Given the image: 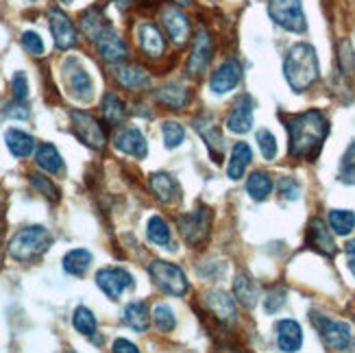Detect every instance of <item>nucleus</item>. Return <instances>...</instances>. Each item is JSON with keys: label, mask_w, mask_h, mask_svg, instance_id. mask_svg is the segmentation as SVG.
Here are the masks:
<instances>
[{"label": "nucleus", "mask_w": 355, "mask_h": 353, "mask_svg": "<svg viewBox=\"0 0 355 353\" xmlns=\"http://www.w3.org/2000/svg\"><path fill=\"white\" fill-rule=\"evenodd\" d=\"M286 131H288V153L295 160L314 162L322 144L329 135V120L320 110H310L303 114L288 116Z\"/></svg>", "instance_id": "f257e3e1"}, {"label": "nucleus", "mask_w": 355, "mask_h": 353, "mask_svg": "<svg viewBox=\"0 0 355 353\" xmlns=\"http://www.w3.org/2000/svg\"><path fill=\"white\" fill-rule=\"evenodd\" d=\"M284 76L292 92H305L307 87H312L318 76H320V66H318V55L316 49L307 42H299L295 46H290V51L284 59Z\"/></svg>", "instance_id": "f03ea898"}, {"label": "nucleus", "mask_w": 355, "mask_h": 353, "mask_svg": "<svg viewBox=\"0 0 355 353\" xmlns=\"http://www.w3.org/2000/svg\"><path fill=\"white\" fill-rule=\"evenodd\" d=\"M51 244L53 236L49 229L42 225H28L13 234L7 244V253L15 262H35L51 249Z\"/></svg>", "instance_id": "7ed1b4c3"}, {"label": "nucleus", "mask_w": 355, "mask_h": 353, "mask_svg": "<svg viewBox=\"0 0 355 353\" xmlns=\"http://www.w3.org/2000/svg\"><path fill=\"white\" fill-rule=\"evenodd\" d=\"M211 209L205 205H198L192 212L181 214L177 218V229L190 247H203L211 236Z\"/></svg>", "instance_id": "20e7f679"}, {"label": "nucleus", "mask_w": 355, "mask_h": 353, "mask_svg": "<svg viewBox=\"0 0 355 353\" xmlns=\"http://www.w3.org/2000/svg\"><path fill=\"white\" fill-rule=\"evenodd\" d=\"M310 318L320 336V341L325 343V347L334 351H347L349 347H353L355 336H353L351 323H347V320H336L329 316H322L318 312H312Z\"/></svg>", "instance_id": "39448f33"}, {"label": "nucleus", "mask_w": 355, "mask_h": 353, "mask_svg": "<svg viewBox=\"0 0 355 353\" xmlns=\"http://www.w3.org/2000/svg\"><path fill=\"white\" fill-rule=\"evenodd\" d=\"M148 275H150L153 284H155L162 293L171 295V297H185V293L190 290V282L185 277V273L173 262L153 259L148 264Z\"/></svg>", "instance_id": "423d86ee"}, {"label": "nucleus", "mask_w": 355, "mask_h": 353, "mask_svg": "<svg viewBox=\"0 0 355 353\" xmlns=\"http://www.w3.org/2000/svg\"><path fill=\"white\" fill-rule=\"evenodd\" d=\"M268 15L277 26L290 31V33H305L307 31L301 0H268Z\"/></svg>", "instance_id": "0eeeda50"}, {"label": "nucleus", "mask_w": 355, "mask_h": 353, "mask_svg": "<svg viewBox=\"0 0 355 353\" xmlns=\"http://www.w3.org/2000/svg\"><path fill=\"white\" fill-rule=\"evenodd\" d=\"M96 286L103 290V293L107 295V299L112 301H118L122 297V293L125 290H131L135 288V279L133 275L125 268L120 266H107V268H101L96 273Z\"/></svg>", "instance_id": "6e6552de"}, {"label": "nucleus", "mask_w": 355, "mask_h": 353, "mask_svg": "<svg viewBox=\"0 0 355 353\" xmlns=\"http://www.w3.org/2000/svg\"><path fill=\"white\" fill-rule=\"evenodd\" d=\"M72 127H74V133L76 137L89 148H96L101 150L105 144H107V133L103 129L101 122L94 118V116H89L87 112H72Z\"/></svg>", "instance_id": "1a4fd4ad"}, {"label": "nucleus", "mask_w": 355, "mask_h": 353, "mask_svg": "<svg viewBox=\"0 0 355 353\" xmlns=\"http://www.w3.org/2000/svg\"><path fill=\"white\" fill-rule=\"evenodd\" d=\"M203 303L220 325H234L238 320L236 299L231 297L229 293H225V290H220V288L207 290V293L203 295Z\"/></svg>", "instance_id": "9d476101"}, {"label": "nucleus", "mask_w": 355, "mask_h": 353, "mask_svg": "<svg viewBox=\"0 0 355 353\" xmlns=\"http://www.w3.org/2000/svg\"><path fill=\"white\" fill-rule=\"evenodd\" d=\"M64 72H66V85L76 101L87 103L92 96H94V83H92V76L87 74V70L79 64V61L68 59L66 66H64Z\"/></svg>", "instance_id": "9b49d317"}, {"label": "nucleus", "mask_w": 355, "mask_h": 353, "mask_svg": "<svg viewBox=\"0 0 355 353\" xmlns=\"http://www.w3.org/2000/svg\"><path fill=\"white\" fill-rule=\"evenodd\" d=\"M253 110H255V101L251 94H240L238 101L231 107V112L227 116V129L231 133L244 135L253 129Z\"/></svg>", "instance_id": "f8f14e48"}, {"label": "nucleus", "mask_w": 355, "mask_h": 353, "mask_svg": "<svg viewBox=\"0 0 355 353\" xmlns=\"http://www.w3.org/2000/svg\"><path fill=\"white\" fill-rule=\"evenodd\" d=\"M194 129L198 131V135L203 137L205 144H207V150L211 153L214 162H220L223 160V150H225V137L216 125V120L211 114H200L192 120Z\"/></svg>", "instance_id": "ddd939ff"}, {"label": "nucleus", "mask_w": 355, "mask_h": 353, "mask_svg": "<svg viewBox=\"0 0 355 353\" xmlns=\"http://www.w3.org/2000/svg\"><path fill=\"white\" fill-rule=\"evenodd\" d=\"M305 242H307V247L318 251L320 255L334 257L338 253L336 240L331 236V229H329V225H325V221H322V218H312L310 221V225H307V234H305Z\"/></svg>", "instance_id": "4468645a"}, {"label": "nucleus", "mask_w": 355, "mask_h": 353, "mask_svg": "<svg viewBox=\"0 0 355 353\" xmlns=\"http://www.w3.org/2000/svg\"><path fill=\"white\" fill-rule=\"evenodd\" d=\"M49 24H51V33L55 37V46L59 51H70L72 46H76V28L64 11L57 7L51 9Z\"/></svg>", "instance_id": "2eb2a0df"}, {"label": "nucleus", "mask_w": 355, "mask_h": 353, "mask_svg": "<svg viewBox=\"0 0 355 353\" xmlns=\"http://www.w3.org/2000/svg\"><path fill=\"white\" fill-rule=\"evenodd\" d=\"M242 81V66L236 59H227L216 68V72L209 79V89L214 94H229L231 89H236Z\"/></svg>", "instance_id": "dca6fc26"}, {"label": "nucleus", "mask_w": 355, "mask_h": 353, "mask_svg": "<svg viewBox=\"0 0 355 353\" xmlns=\"http://www.w3.org/2000/svg\"><path fill=\"white\" fill-rule=\"evenodd\" d=\"M209 59H211V37H209V31L207 28H198L196 37H194V44H192V53L188 57V74L190 76H200L207 70Z\"/></svg>", "instance_id": "f3484780"}, {"label": "nucleus", "mask_w": 355, "mask_h": 353, "mask_svg": "<svg viewBox=\"0 0 355 353\" xmlns=\"http://www.w3.org/2000/svg\"><path fill=\"white\" fill-rule=\"evenodd\" d=\"M114 144L118 150L127 153V155H131L135 160H144L148 155L146 137L137 127H122L114 137Z\"/></svg>", "instance_id": "a211bd4d"}, {"label": "nucleus", "mask_w": 355, "mask_h": 353, "mask_svg": "<svg viewBox=\"0 0 355 353\" xmlns=\"http://www.w3.org/2000/svg\"><path fill=\"white\" fill-rule=\"evenodd\" d=\"M96 49H98V55L103 57V61L107 64H122L127 57H129V49L125 40H122L114 28H107L105 33L96 40Z\"/></svg>", "instance_id": "6ab92c4d"}, {"label": "nucleus", "mask_w": 355, "mask_h": 353, "mask_svg": "<svg viewBox=\"0 0 355 353\" xmlns=\"http://www.w3.org/2000/svg\"><path fill=\"white\" fill-rule=\"evenodd\" d=\"M275 338L284 353H297L303 347V329L295 318H282L275 325Z\"/></svg>", "instance_id": "aec40b11"}, {"label": "nucleus", "mask_w": 355, "mask_h": 353, "mask_svg": "<svg viewBox=\"0 0 355 353\" xmlns=\"http://www.w3.org/2000/svg\"><path fill=\"white\" fill-rule=\"evenodd\" d=\"M162 22L175 44H185L190 40V20L179 7H166L162 11Z\"/></svg>", "instance_id": "412c9836"}, {"label": "nucleus", "mask_w": 355, "mask_h": 353, "mask_svg": "<svg viewBox=\"0 0 355 353\" xmlns=\"http://www.w3.org/2000/svg\"><path fill=\"white\" fill-rule=\"evenodd\" d=\"M148 188H150L153 196H155L159 203H166V205L177 203L181 198V188H179L177 179L168 173H153L148 179Z\"/></svg>", "instance_id": "4be33fe9"}, {"label": "nucleus", "mask_w": 355, "mask_h": 353, "mask_svg": "<svg viewBox=\"0 0 355 353\" xmlns=\"http://www.w3.org/2000/svg\"><path fill=\"white\" fill-rule=\"evenodd\" d=\"M137 42H140V49L148 57H162L166 51V40L162 31L153 22H142L137 26Z\"/></svg>", "instance_id": "5701e85b"}, {"label": "nucleus", "mask_w": 355, "mask_h": 353, "mask_svg": "<svg viewBox=\"0 0 355 353\" xmlns=\"http://www.w3.org/2000/svg\"><path fill=\"white\" fill-rule=\"evenodd\" d=\"M234 299L246 310H253L259 301V286L251 279V275L238 273L234 277Z\"/></svg>", "instance_id": "b1692460"}, {"label": "nucleus", "mask_w": 355, "mask_h": 353, "mask_svg": "<svg viewBox=\"0 0 355 353\" xmlns=\"http://www.w3.org/2000/svg\"><path fill=\"white\" fill-rule=\"evenodd\" d=\"M253 162V150L246 142H236L234 148H231V157H229V166H227V175L229 179H242L244 177V171L251 166Z\"/></svg>", "instance_id": "393cba45"}, {"label": "nucleus", "mask_w": 355, "mask_h": 353, "mask_svg": "<svg viewBox=\"0 0 355 353\" xmlns=\"http://www.w3.org/2000/svg\"><path fill=\"white\" fill-rule=\"evenodd\" d=\"M122 320L133 332H146L150 325V310L144 301H131L122 310Z\"/></svg>", "instance_id": "a878e982"}, {"label": "nucleus", "mask_w": 355, "mask_h": 353, "mask_svg": "<svg viewBox=\"0 0 355 353\" xmlns=\"http://www.w3.org/2000/svg\"><path fill=\"white\" fill-rule=\"evenodd\" d=\"M5 142H7V148L11 150V155L18 160L28 157L31 153L35 150V137L20 131V129H9L5 133Z\"/></svg>", "instance_id": "bb28decb"}, {"label": "nucleus", "mask_w": 355, "mask_h": 353, "mask_svg": "<svg viewBox=\"0 0 355 353\" xmlns=\"http://www.w3.org/2000/svg\"><path fill=\"white\" fill-rule=\"evenodd\" d=\"M107 28H112V24L105 18V13L98 7H92L81 15V31L92 42H96Z\"/></svg>", "instance_id": "cd10ccee"}, {"label": "nucleus", "mask_w": 355, "mask_h": 353, "mask_svg": "<svg viewBox=\"0 0 355 353\" xmlns=\"http://www.w3.org/2000/svg\"><path fill=\"white\" fill-rule=\"evenodd\" d=\"M116 81L127 87V89H142L148 85V72L142 68V66H135V64H129V66H120L116 68Z\"/></svg>", "instance_id": "c85d7f7f"}, {"label": "nucleus", "mask_w": 355, "mask_h": 353, "mask_svg": "<svg viewBox=\"0 0 355 353\" xmlns=\"http://www.w3.org/2000/svg\"><path fill=\"white\" fill-rule=\"evenodd\" d=\"M272 188H275V181L264 171H255V173L249 175V179H246V192H249V196L257 203L266 201V198L270 196V192H272Z\"/></svg>", "instance_id": "c756f323"}, {"label": "nucleus", "mask_w": 355, "mask_h": 353, "mask_svg": "<svg viewBox=\"0 0 355 353\" xmlns=\"http://www.w3.org/2000/svg\"><path fill=\"white\" fill-rule=\"evenodd\" d=\"M155 98L162 105L171 107V110H181V107H185V103L190 101V89L181 83H168V85L157 89Z\"/></svg>", "instance_id": "7c9ffc66"}, {"label": "nucleus", "mask_w": 355, "mask_h": 353, "mask_svg": "<svg viewBox=\"0 0 355 353\" xmlns=\"http://www.w3.org/2000/svg\"><path fill=\"white\" fill-rule=\"evenodd\" d=\"M94 262V255H92L87 249H72L64 255L61 264H64V270L68 275H74V277H83L87 273V268Z\"/></svg>", "instance_id": "2f4dec72"}, {"label": "nucleus", "mask_w": 355, "mask_h": 353, "mask_svg": "<svg viewBox=\"0 0 355 353\" xmlns=\"http://www.w3.org/2000/svg\"><path fill=\"white\" fill-rule=\"evenodd\" d=\"M35 162L42 168L44 173H51V175H59L64 171V160H61L59 150L55 148V144L51 142H44L40 144L37 153H35Z\"/></svg>", "instance_id": "473e14b6"}, {"label": "nucleus", "mask_w": 355, "mask_h": 353, "mask_svg": "<svg viewBox=\"0 0 355 353\" xmlns=\"http://www.w3.org/2000/svg\"><path fill=\"white\" fill-rule=\"evenodd\" d=\"M146 236L153 244H157V247H164V249H175L173 247V232L168 223L162 218V216H150L148 223H146Z\"/></svg>", "instance_id": "72a5a7b5"}, {"label": "nucleus", "mask_w": 355, "mask_h": 353, "mask_svg": "<svg viewBox=\"0 0 355 353\" xmlns=\"http://www.w3.org/2000/svg\"><path fill=\"white\" fill-rule=\"evenodd\" d=\"M101 110H103V116L110 125H120V122L127 118V107L118 94H114V92H107L105 94Z\"/></svg>", "instance_id": "f704fd0d"}, {"label": "nucleus", "mask_w": 355, "mask_h": 353, "mask_svg": "<svg viewBox=\"0 0 355 353\" xmlns=\"http://www.w3.org/2000/svg\"><path fill=\"white\" fill-rule=\"evenodd\" d=\"M72 325H74V329L79 332L81 336H85V338H94L96 329H98L94 312H92L89 308H85V305H79V308L74 310V314H72Z\"/></svg>", "instance_id": "c9c22d12"}, {"label": "nucleus", "mask_w": 355, "mask_h": 353, "mask_svg": "<svg viewBox=\"0 0 355 353\" xmlns=\"http://www.w3.org/2000/svg\"><path fill=\"white\" fill-rule=\"evenodd\" d=\"M329 229L336 236H349L355 229V212L331 209L329 212Z\"/></svg>", "instance_id": "e433bc0d"}, {"label": "nucleus", "mask_w": 355, "mask_h": 353, "mask_svg": "<svg viewBox=\"0 0 355 353\" xmlns=\"http://www.w3.org/2000/svg\"><path fill=\"white\" fill-rule=\"evenodd\" d=\"M153 323L157 325V329H159V332L171 334V332L177 327V316H175V310H173L168 303H159V305H155V310H153Z\"/></svg>", "instance_id": "4c0bfd02"}, {"label": "nucleus", "mask_w": 355, "mask_h": 353, "mask_svg": "<svg viewBox=\"0 0 355 353\" xmlns=\"http://www.w3.org/2000/svg\"><path fill=\"white\" fill-rule=\"evenodd\" d=\"M162 135H164V146L166 148H179L185 140V127L177 120H166L162 125Z\"/></svg>", "instance_id": "58836bf2"}, {"label": "nucleus", "mask_w": 355, "mask_h": 353, "mask_svg": "<svg viewBox=\"0 0 355 353\" xmlns=\"http://www.w3.org/2000/svg\"><path fill=\"white\" fill-rule=\"evenodd\" d=\"M28 181H31V186H33L42 196H46L49 198L51 203H57L59 198H61V194H59V188L55 186V183L49 179V177H44V175H37V173H33V175H28Z\"/></svg>", "instance_id": "ea45409f"}, {"label": "nucleus", "mask_w": 355, "mask_h": 353, "mask_svg": "<svg viewBox=\"0 0 355 353\" xmlns=\"http://www.w3.org/2000/svg\"><path fill=\"white\" fill-rule=\"evenodd\" d=\"M343 183H349V186H355V140L347 146L345 155L340 160V173H338Z\"/></svg>", "instance_id": "a19ab883"}, {"label": "nucleus", "mask_w": 355, "mask_h": 353, "mask_svg": "<svg viewBox=\"0 0 355 353\" xmlns=\"http://www.w3.org/2000/svg\"><path fill=\"white\" fill-rule=\"evenodd\" d=\"M255 142L259 146V153H261V157H264L266 162H272L277 157V140H275V135L272 131L268 129H259L255 133Z\"/></svg>", "instance_id": "79ce46f5"}, {"label": "nucleus", "mask_w": 355, "mask_h": 353, "mask_svg": "<svg viewBox=\"0 0 355 353\" xmlns=\"http://www.w3.org/2000/svg\"><path fill=\"white\" fill-rule=\"evenodd\" d=\"M286 299H288L286 288L275 286L272 290H268L266 297H264V310H266V314H277V312H279L286 305Z\"/></svg>", "instance_id": "37998d69"}, {"label": "nucleus", "mask_w": 355, "mask_h": 353, "mask_svg": "<svg viewBox=\"0 0 355 353\" xmlns=\"http://www.w3.org/2000/svg\"><path fill=\"white\" fill-rule=\"evenodd\" d=\"M22 46H24V51H28V55H33V57L44 55V40L35 33V31H24Z\"/></svg>", "instance_id": "c03bdc74"}, {"label": "nucleus", "mask_w": 355, "mask_h": 353, "mask_svg": "<svg viewBox=\"0 0 355 353\" xmlns=\"http://www.w3.org/2000/svg\"><path fill=\"white\" fill-rule=\"evenodd\" d=\"M11 92H13V101L18 103H26L28 98V81L24 72H15L11 79Z\"/></svg>", "instance_id": "a18cd8bd"}, {"label": "nucleus", "mask_w": 355, "mask_h": 353, "mask_svg": "<svg viewBox=\"0 0 355 353\" xmlns=\"http://www.w3.org/2000/svg\"><path fill=\"white\" fill-rule=\"evenodd\" d=\"M279 194L286 201H297L301 196V186L295 177H282L279 179Z\"/></svg>", "instance_id": "49530a36"}, {"label": "nucleus", "mask_w": 355, "mask_h": 353, "mask_svg": "<svg viewBox=\"0 0 355 353\" xmlns=\"http://www.w3.org/2000/svg\"><path fill=\"white\" fill-rule=\"evenodd\" d=\"M340 64H343V70L349 74L351 70H349V64H351V68L355 70V55H353V49H351V44L349 42H343L340 44Z\"/></svg>", "instance_id": "de8ad7c7"}, {"label": "nucleus", "mask_w": 355, "mask_h": 353, "mask_svg": "<svg viewBox=\"0 0 355 353\" xmlns=\"http://www.w3.org/2000/svg\"><path fill=\"white\" fill-rule=\"evenodd\" d=\"M3 112L7 116H11V118H28V107H26V103H18V101L5 105Z\"/></svg>", "instance_id": "09e8293b"}, {"label": "nucleus", "mask_w": 355, "mask_h": 353, "mask_svg": "<svg viewBox=\"0 0 355 353\" xmlns=\"http://www.w3.org/2000/svg\"><path fill=\"white\" fill-rule=\"evenodd\" d=\"M112 351H114V353H142V351L137 349L133 343H129V341H125V338H118V341H114V347H112Z\"/></svg>", "instance_id": "8fccbe9b"}, {"label": "nucleus", "mask_w": 355, "mask_h": 353, "mask_svg": "<svg viewBox=\"0 0 355 353\" xmlns=\"http://www.w3.org/2000/svg\"><path fill=\"white\" fill-rule=\"evenodd\" d=\"M345 253H347V262H349V270L355 275V238L349 240L345 244Z\"/></svg>", "instance_id": "3c124183"}, {"label": "nucleus", "mask_w": 355, "mask_h": 353, "mask_svg": "<svg viewBox=\"0 0 355 353\" xmlns=\"http://www.w3.org/2000/svg\"><path fill=\"white\" fill-rule=\"evenodd\" d=\"M5 212L3 207H0V262H3V255H5V234H7V229H5Z\"/></svg>", "instance_id": "603ef678"}, {"label": "nucleus", "mask_w": 355, "mask_h": 353, "mask_svg": "<svg viewBox=\"0 0 355 353\" xmlns=\"http://www.w3.org/2000/svg\"><path fill=\"white\" fill-rule=\"evenodd\" d=\"M112 3H116L120 9H125V7H129V5H133L135 0H112Z\"/></svg>", "instance_id": "864d4df0"}, {"label": "nucleus", "mask_w": 355, "mask_h": 353, "mask_svg": "<svg viewBox=\"0 0 355 353\" xmlns=\"http://www.w3.org/2000/svg\"><path fill=\"white\" fill-rule=\"evenodd\" d=\"M173 3H177L179 7H188V5L192 3V0H173Z\"/></svg>", "instance_id": "5fc2aeb1"}, {"label": "nucleus", "mask_w": 355, "mask_h": 353, "mask_svg": "<svg viewBox=\"0 0 355 353\" xmlns=\"http://www.w3.org/2000/svg\"><path fill=\"white\" fill-rule=\"evenodd\" d=\"M223 353H244V351H236V349H225Z\"/></svg>", "instance_id": "6e6d98bb"}, {"label": "nucleus", "mask_w": 355, "mask_h": 353, "mask_svg": "<svg viewBox=\"0 0 355 353\" xmlns=\"http://www.w3.org/2000/svg\"><path fill=\"white\" fill-rule=\"evenodd\" d=\"M59 3H70V0H59Z\"/></svg>", "instance_id": "4d7b16f0"}, {"label": "nucleus", "mask_w": 355, "mask_h": 353, "mask_svg": "<svg viewBox=\"0 0 355 353\" xmlns=\"http://www.w3.org/2000/svg\"><path fill=\"white\" fill-rule=\"evenodd\" d=\"M31 3H37V0H31Z\"/></svg>", "instance_id": "13d9d810"}, {"label": "nucleus", "mask_w": 355, "mask_h": 353, "mask_svg": "<svg viewBox=\"0 0 355 353\" xmlns=\"http://www.w3.org/2000/svg\"><path fill=\"white\" fill-rule=\"evenodd\" d=\"M68 353H74V351H68Z\"/></svg>", "instance_id": "bf43d9fd"}]
</instances>
